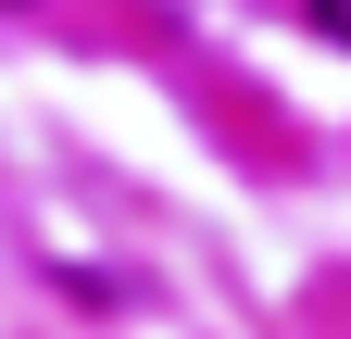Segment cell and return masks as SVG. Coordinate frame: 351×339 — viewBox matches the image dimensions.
Returning a JSON list of instances; mask_svg holds the SVG:
<instances>
[{"label":"cell","instance_id":"obj_2","mask_svg":"<svg viewBox=\"0 0 351 339\" xmlns=\"http://www.w3.org/2000/svg\"><path fill=\"white\" fill-rule=\"evenodd\" d=\"M0 13H25V0H0Z\"/></svg>","mask_w":351,"mask_h":339},{"label":"cell","instance_id":"obj_1","mask_svg":"<svg viewBox=\"0 0 351 339\" xmlns=\"http://www.w3.org/2000/svg\"><path fill=\"white\" fill-rule=\"evenodd\" d=\"M314 25H326V38H351V0H314Z\"/></svg>","mask_w":351,"mask_h":339}]
</instances>
